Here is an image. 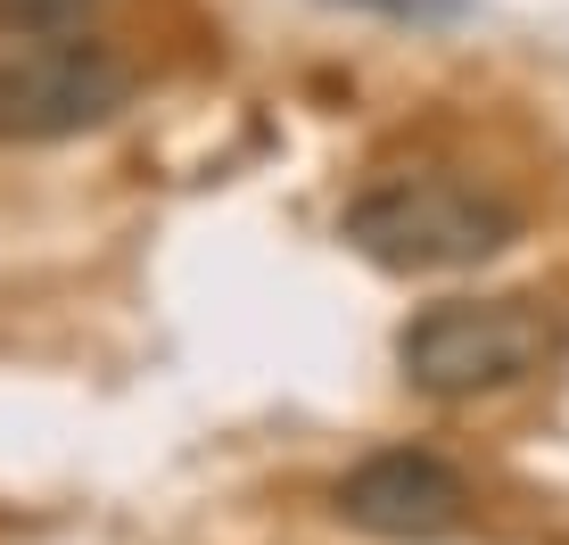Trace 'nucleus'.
Wrapping results in <instances>:
<instances>
[{"label": "nucleus", "mask_w": 569, "mask_h": 545, "mask_svg": "<svg viewBox=\"0 0 569 545\" xmlns=\"http://www.w3.org/2000/svg\"><path fill=\"white\" fill-rule=\"evenodd\" d=\"M132 108V67L91 33H9L0 42V141H74Z\"/></svg>", "instance_id": "7ed1b4c3"}, {"label": "nucleus", "mask_w": 569, "mask_h": 545, "mask_svg": "<svg viewBox=\"0 0 569 545\" xmlns=\"http://www.w3.org/2000/svg\"><path fill=\"white\" fill-rule=\"evenodd\" d=\"M569 356V315L553 298H446L421 306L397 330V373L413 397L470 405L503 397V388L545 380Z\"/></svg>", "instance_id": "f257e3e1"}, {"label": "nucleus", "mask_w": 569, "mask_h": 545, "mask_svg": "<svg viewBox=\"0 0 569 545\" xmlns=\"http://www.w3.org/2000/svg\"><path fill=\"white\" fill-rule=\"evenodd\" d=\"M108 0H0V33H91Z\"/></svg>", "instance_id": "39448f33"}, {"label": "nucleus", "mask_w": 569, "mask_h": 545, "mask_svg": "<svg viewBox=\"0 0 569 545\" xmlns=\"http://www.w3.org/2000/svg\"><path fill=\"white\" fill-rule=\"evenodd\" d=\"M330 504H339L347 529L388 537V545H438L470 521L462 472L446 455H429V446H380V455H363L330 488Z\"/></svg>", "instance_id": "20e7f679"}, {"label": "nucleus", "mask_w": 569, "mask_h": 545, "mask_svg": "<svg viewBox=\"0 0 569 545\" xmlns=\"http://www.w3.org/2000/svg\"><path fill=\"white\" fill-rule=\"evenodd\" d=\"M347 248L380 272H470L520 240V207L470 174H388L347 207Z\"/></svg>", "instance_id": "f03ea898"}]
</instances>
